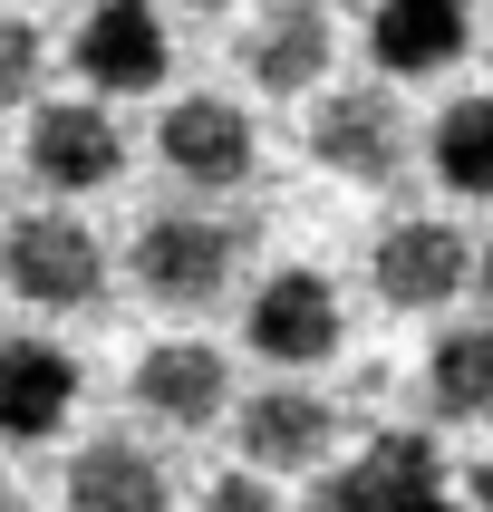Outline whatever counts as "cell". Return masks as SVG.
Returning a JSON list of instances; mask_svg holds the SVG:
<instances>
[{"label":"cell","instance_id":"cell-21","mask_svg":"<svg viewBox=\"0 0 493 512\" xmlns=\"http://www.w3.org/2000/svg\"><path fill=\"white\" fill-rule=\"evenodd\" d=\"M0 512H39V503L20 493V474H0Z\"/></svg>","mask_w":493,"mask_h":512},{"label":"cell","instance_id":"cell-11","mask_svg":"<svg viewBox=\"0 0 493 512\" xmlns=\"http://www.w3.org/2000/svg\"><path fill=\"white\" fill-rule=\"evenodd\" d=\"M329 58H339V20H329L319 0H271V10L242 29V78H252L261 97H319Z\"/></svg>","mask_w":493,"mask_h":512},{"label":"cell","instance_id":"cell-14","mask_svg":"<svg viewBox=\"0 0 493 512\" xmlns=\"http://www.w3.org/2000/svg\"><path fill=\"white\" fill-rule=\"evenodd\" d=\"M474 49V10L464 0H377L368 10V58L377 78H435Z\"/></svg>","mask_w":493,"mask_h":512},{"label":"cell","instance_id":"cell-24","mask_svg":"<svg viewBox=\"0 0 493 512\" xmlns=\"http://www.w3.org/2000/svg\"><path fill=\"white\" fill-rule=\"evenodd\" d=\"M184 10H232V0H184Z\"/></svg>","mask_w":493,"mask_h":512},{"label":"cell","instance_id":"cell-25","mask_svg":"<svg viewBox=\"0 0 493 512\" xmlns=\"http://www.w3.org/2000/svg\"><path fill=\"white\" fill-rule=\"evenodd\" d=\"M310 512H329V503H310Z\"/></svg>","mask_w":493,"mask_h":512},{"label":"cell","instance_id":"cell-3","mask_svg":"<svg viewBox=\"0 0 493 512\" xmlns=\"http://www.w3.org/2000/svg\"><path fill=\"white\" fill-rule=\"evenodd\" d=\"M232 445H242V474L261 484H281V474H319V464L339 455V406L300 387V377H271L252 397L232 406Z\"/></svg>","mask_w":493,"mask_h":512},{"label":"cell","instance_id":"cell-1","mask_svg":"<svg viewBox=\"0 0 493 512\" xmlns=\"http://www.w3.org/2000/svg\"><path fill=\"white\" fill-rule=\"evenodd\" d=\"M242 261H252V223L203 213V203L145 213L136 242H126V271H136V290L155 300V310H213V300H232Z\"/></svg>","mask_w":493,"mask_h":512},{"label":"cell","instance_id":"cell-23","mask_svg":"<svg viewBox=\"0 0 493 512\" xmlns=\"http://www.w3.org/2000/svg\"><path fill=\"white\" fill-rule=\"evenodd\" d=\"M10 223H20V213H10V194H0V232H10Z\"/></svg>","mask_w":493,"mask_h":512},{"label":"cell","instance_id":"cell-9","mask_svg":"<svg viewBox=\"0 0 493 512\" xmlns=\"http://www.w3.org/2000/svg\"><path fill=\"white\" fill-rule=\"evenodd\" d=\"M319 503H329V512H455V503H445V455H435L426 426L368 435L358 464H339Z\"/></svg>","mask_w":493,"mask_h":512},{"label":"cell","instance_id":"cell-6","mask_svg":"<svg viewBox=\"0 0 493 512\" xmlns=\"http://www.w3.org/2000/svg\"><path fill=\"white\" fill-rule=\"evenodd\" d=\"M310 155L339 184H397L406 155H416V126H406V107L387 87H329L310 107Z\"/></svg>","mask_w":493,"mask_h":512},{"label":"cell","instance_id":"cell-26","mask_svg":"<svg viewBox=\"0 0 493 512\" xmlns=\"http://www.w3.org/2000/svg\"><path fill=\"white\" fill-rule=\"evenodd\" d=\"M455 512H464V503H455Z\"/></svg>","mask_w":493,"mask_h":512},{"label":"cell","instance_id":"cell-8","mask_svg":"<svg viewBox=\"0 0 493 512\" xmlns=\"http://www.w3.org/2000/svg\"><path fill=\"white\" fill-rule=\"evenodd\" d=\"M474 242H464L455 223H435V213H397V223L377 232V252H368V281L387 310H445L455 290H474Z\"/></svg>","mask_w":493,"mask_h":512},{"label":"cell","instance_id":"cell-13","mask_svg":"<svg viewBox=\"0 0 493 512\" xmlns=\"http://www.w3.org/2000/svg\"><path fill=\"white\" fill-rule=\"evenodd\" d=\"M136 406L155 416V426H213L232 406V368H223V348L213 339H155L136 358Z\"/></svg>","mask_w":493,"mask_h":512},{"label":"cell","instance_id":"cell-7","mask_svg":"<svg viewBox=\"0 0 493 512\" xmlns=\"http://www.w3.org/2000/svg\"><path fill=\"white\" fill-rule=\"evenodd\" d=\"M242 348L271 358V377H300L319 358H339V281L329 271H271L252 290V310H242Z\"/></svg>","mask_w":493,"mask_h":512},{"label":"cell","instance_id":"cell-18","mask_svg":"<svg viewBox=\"0 0 493 512\" xmlns=\"http://www.w3.org/2000/svg\"><path fill=\"white\" fill-rule=\"evenodd\" d=\"M29 97H39V29L20 10H0V116L29 107Z\"/></svg>","mask_w":493,"mask_h":512},{"label":"cell","instance_id":"cell-17","mask_svg":"<svg viewBox=\"0 0 493 512\" xmlns=\"http://www.w3.org/2000/svg\"><path fill=\"white\" fill-rule=\"evenodd\" d=\"M426 155H435V174H445L455 194L493 203V97H455V107L435 116Z\"/></svg>","mask_w":493,"mask_h":512},{"label":"cell","instance_id":"cell-5","mask_svg":"<svg viewBox=\"0 0 493 512\" xmlns=\"http://www.w3.org/2000/svg\"><path fill=\"white\" fill-rule=\"evenodd\" d=\"M155 155H165V174L184 194H232V184H252L261 136H252V116L232 107V97L194 87V97H174V107L155 116Z\"/></svg>","mask_w":493,"mask_h":512},{"label":"cell","instance_id":"cell-12","mask_svg":"<svg viewBox=\"0 0 493 512\" xmlns=\"http://www.w3.org/2000/svg\"><path fill=\"white\" fill-rule=\"evenodd\" d=\"M78 358L49 339H0V445H49L78 416Z\"/></svg>","mask_w":493,"mask_h":512},{"label":"cell","instance_id":"cell-20","mask_svg":"<svg viewBox=\"0 0 493 512\" xmlns=\"http://www.w3.org/2000/svg\"><path fill=\"white\" fill-rule=\"evenodd\" d=\"M464 503H474V512H493V445L474 455V474H464Z\"/></svg>","mask_w":493,"mask_h":512},{"label":"cell","instance_id":"cell-10","mask_svg":"<svg viewBox=\"0 0 493 512\" xmlns=\"http://www.w3.org/2000/svg\"><path fill=\"white\" fill-rule=\"evenodd\" d=\"M29 174L49 184V194H97L126 174V126H116L97 97H49V107H29V136H20Z\"/></svg>","mask_w":493,"mask_h":512},{"label":"cell","instance_id":"cell-15","mask_svg":"<svg viewBox=\"0 0 493 512\" xmlns=\"http://www.w3.org/2000/svg\"><path fill=\"white\" fill-rule=\"evenodd\" d=\"M68 512H174V474L136 435H87L68 455Z\"/></svg>","mask_w":493,"mask_h":512},{"label":"cell","instance_id":"cell-19","mask_svg":"<svg viewBox=\"0 0 493 512\" xmlns=\"http://www.w3.org/2000/svg\"><path fill=\"white\" fill-rule=\"evenodd\" d=\"M203 512H290V503L261 474H223V484H203Z\"/></svg>","mask_w":493,"mask_h":512},{"label":"cell","instance_id":"cell-2","mask_svg":"<svg viewBox=\"0 0 493 512\" xmlns=\"http://www.w3.org/2000/svg\"><path fill=\"white\" fill-rule=\"evenodd\" d=\"M0 281H10V300H29L49 319H87L107 300V242L68 203H39V213H20L0 232Z\"/></svg>","mask_w":493,"mask_h":512},{"label":"cell","instance_id":"cell-16","mask_svg":"<svg viewBox=\"0 0 493 512\" xmlns=\"http://www.w3.org/2000/svg\"><path fill=\"white\" fill-rule=\"evenodd\" d=\"M416 397H426L435 426H484V416H493V329H484V319L435 329L426 368H416Z\"/></svg>","mask_w":493,"mask_h":512},{"label":"cell","instance_id":"cell-4","mask_svg":"<svg viewBox=\"0 0 493 512\" xmlns=\"http://www.w3.org/2000/svg\"><path fill=\"white\" fill-rule=\"evenodd\" d=\"M68 58H78V78H87L97 107H107V97H155V87L174 78V29H165L155 0H87Z\"/></svg>","mask_w":493,"mask_h":512},{"label":"cell","instance_id":"cell-22","mask_svg":"<svg viewBox=\"0 0 493 512\" xmlns=\"http://www.w3.org/2000/svg\"><path fill=\"white\" fill-rule=\"evenodd\" d=\"M474 290H484V300H493V242H484V261H474Z\"/></svg>","mask_w":493,"mask_h":512}]
</instances>
